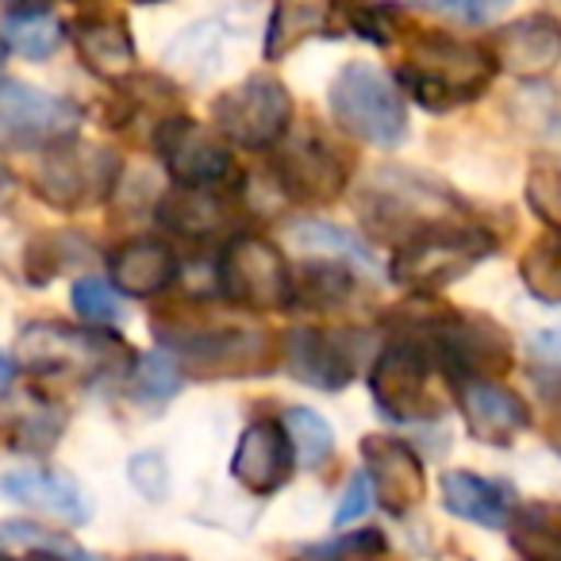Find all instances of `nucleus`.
I'll list each match as a JSON object with an SVG mask.
<instances>
[{"label": "nucleus", "instance_id": "4be33fe9", "mask_svg": "<svg viewBox=\"0 0 561 561\" xmlns=\"http://www.w3.org/2000/svg\"><path fill=\"white\" fill-rule=\"evenodd\" d=\"M73 47H78L81 62L89 73L104 81H124L135 73V35L119 12H85L73 20Z\"/></svg>", "mask_w": 561, "mask_h": 561}, {"label": "nucleus", "instance_id": "6e6552de", "mask_svg": "<svg viewBox=\"0 0 561 561\" xmlns=\"http://www.w3.org/2000/svg\"><path fill=\"white\" fill-rule=\"evenodd\" d=\"M438 362L412 335H392V343L369 366V397L377 412L392 423H431L446 412V400L435 392Z\"/></svg>", "mask_w": 561, "mask_h": 561}, {"label": "nucleus", "instance_id": "c9c22d12", "mask_svg": "<svg viewBox=\"0 0 561 561\" xmlns=\"http://www.w3.org/2000/svg\"><path fill=\"white\" fill-rule=\"evenodd\" d=\"M293 239L308 250H328L331 257H346V262H358L374 270V250L358 239V234L343 231L335 224H320V219H300L293 224Z\"/></svg>", "mask_w": 561, "mask_h": 561}, {"label": "nucleus", "instance_id": "c03bdc74", "mask_svg": "<svg viewBox=\"0 0 561 561\" xmlns=\"http://www.w3.org/2000/svg\"><path fill=\"white\" fill-rule=\"evenodd\" d=\"M50 0H4V16H39Z\"/></svg>", "mask_w": 561, "mask_h": 561}, {"label": "nucleus", "instance_id": "39448f33", "mask_svg": "<svg viewBox=\"0 0 561 561\" xmlns=\"http://www.w3.org/2000/svg\"><path fill=\"white\" fill-rule=\"evenodd\" d=\"M358 211L374 239H389L397 247H404L408 239L438 224L469 219L454 188L420 170H397V165L374 170V178L366 181L358 196Z\"/></svg>", "mask_w": 561, "mask_h": 561}, {"label": "nucleus", "instance_id": "2f4dec72", "mask_svg": "<svg viewBox=\"0 0 561 561\" xmlns=\"http://www.w3.org/2000/svg\"><path fill=\"white\" fill-rule=\"evenodd\" d=\"M285 427L293 435V446H297V458L305 469H323L335 454V431L312 408H289L285 412Z\"/></svg>", "mask_w": 561, "mask_h": 561}, {"label": "nucleus", "instance_id": "412c9836", "mask_svg": "<svg viewBox=\"0 0 561 561\" xmlns=\"http://www.w3.org/2000/svg\"><path fill=\"white\" fill-rule=\"evenodd\" d=\"M0 489H4L9 500H16V504L43 515H55V519L70 523V527H85L93 519V504L81 492V484L70 473H58V469H39V466L9 469Z\"/></svg>", "mask_w": 561, "mask_h": 561}, {"label": "nucleus", "instance_id": "1a4fd4ad", "mask_svg": "<svg viewBox=\"0 0 561 561\" xmlns=\"http://www.w3.org/2000/svg\"><path fill=\"white\" fill-rule=\"evenodd\" d=\"M216 289L224 305L242 312H285L293 308V270L270 239L234 234L219 247Z\"/></svg>", "mask_w": 561, "mask_h": 561}, {"label": "nucleus", "instance_id": "9d476101", "mask_svg": "<svg viewBox=\"0 0 561 561\" xmlns=\"http://www.w3.org/2000/svg\"><path fill=\"white\" fill-rule=\"evenodd\" d=\"M124 181V158L112 147L66 142L39 158L32 173V193L58 211H85L104 204Z\"/></svg>", "mask_w": 561, "mask_h": 561}, {"label": "nucleus", "instance_id": "f704fd0d", "mask_svg": "<svg viewBox=\"0 0 561 561\" xmlns=\"http://www.w3.org/2000/svg\"><path fill=\"white\" fill-rule=\"evenodd\" d=\"M389 550L385 535L377 527H362V530H346V535L323 538V542L300 546L293 561H366V558H381Z\"/></svg>", "mask_w": 561, "mask_h": 561}, {"label": "nucleus", "instance_id": "2eb2a0df", "mask_svg": "<svg viewBox=\"0 0 561 561\" xmlns=\"http://www.w3.org/2000/svg\"><path fill=\"white\" fill-rule=\"evenodd\" d=\"M358 366H362L358 331L297 328L285 335V369L300 385H312L320 392H339L358 377Z\"/></svg>", "mask_w": 561, "mask_h": 561}, {"label": "nucleus", "instance_id": "58836bf2", "mask_svg": "<svg viewBox=\"0 0 561 561\" xmlns=\"http://www.w3.org/2000/svg\"><path fill=\"white\" fill-rule=\"evenodd\" d=\"M415 4L435 12V16L458 20V24H469V27H484L504 16L515 0H415Z\"/></svg>", "mask_w": 561, "mask_h": 561}, {"label": "nucleus", "instance_id": "a18cd8bd", "mask_svg": "<svg viewBox=\"0 0 561 561\" xmlns=\"http://www.w3.org/2000/svg\"><path fill=\"white\" fill-rule=\"evenodd\" d=\"M127 561H185V558H178V553H131Z\"/></svg>", "mask_w": 561, "mask_h": 561}, {"label": "nucleus", "instance_id": "a878e982", "mask_svg": "<svg viewBox=\"0 0 561 561\" xmlns=\"http://www.w3.org/2000/svg\"><path fill=\"white\" fill-rule=\"evenodd\" d=\"M354 297V270L346 257H312L293 273V308L328 312Z\"/></svg>", "mask_w": 561, "mask_h": 561}, {"label": "nucleus", "instance_id": "a211bd4d", "mask_svg": "<svg viewBox=\"0 0 561 561\" xmlns=\"http://www.w3.org/2000/svg\"><path fill=\"white\" fill-rule=\"evenodd\" d=\"M362 473L374 484L377 504L389 515H408L427 496V473H423L420 454L392 435H366L362 438Z\"/></svg>", "mask_w": 561, "mask_h": 561}, {"label": "nucleus", "instance_id": "f03ea898", "mask_svg": "<svg viewBox=\"0 0 561 561\" xmlns=\"http://www.w3.org/2000/svg\"><path fill=\"white\" fill-rule=\"evenodd\" d=\"M392 335H412L431 351L450 385L461 381H500L515 366V343L504 323L481 312H454V308H427V312L397 316Z\"/></svg>", "mask_w": 561, "mask_h": 561}, {"label": "nucleus", "instance_id": "7ed1b4c3", "mask_svg": "<svg viewBox=\"0 0 561 561\" xmlns=\"http://www.w3.org/2000/svg\"><path fill=\"white\" fill-rule=\"evenodd\" d=\"M496 58L481 43L458 39L446 32H420L404 43V62L397 81L427 112H454L473 104L496 78Z\"/></svg>", "mask_w": 561, "mask_h": 561}, {"label": "nucleus", "instance_id": "423d86ee", "mask_svg": "<svg viewBox=\"0 0 561 561\" xmlns=\"http://www.w3.org/2000/svg\"><path fill=\"white\" fill-rule=\"evenodd\" d=\"M496 250V234L484 224L450 219V224H438L431 231L415 234L397 250V257L389 265L392 285H400L412 297H435V293L450 289L454 280L469 277Z\"/></svg>", "mask_w": 561, "mask_h": 561}, {"label": "nucleus", "instance_id": "7c9ffc66", "mask_svg": "<svg viewBox=\"0 0 561 561\" xmlns=\"http://www.w3.org/2000/svg\"><path fill=\"white\" fill-rule=\"evenodd\" d=\"M335 20L374 47H389L400 35L397 4H385V0H335Z\"/></svg>", "mask_w": 561, "mask_h": 561}, {"label": "nucleus", "instance_id": "37998d69", "mask_svg": "<svg viewBox=\"0 0 561 561\" xmlns=\"http://www.w3.org/2000/svg\"><path fill=\"white\" fill-rule=\"evenodd\" d=\"M535 351L546 354V358H553V362H561V328L538 331V335H535Z\"/></svg>", "mask_w": 561, "mask_h": 561}, {"label": "nucleus", "instance_id": "dca6fc26", "mask_svg": "<svg viewBox=\"0 0 561 561\" xmlns=\"http://www.w3.org/2000/svg\"><path fill=\"white\" fill-rule=\"evenodd\" d=\"M239 188H196V185H173L158 201V224L170 234L188 242H231L239 234Z\"/></svg>", "mask_w": 561, "mask_h": 561}, {"label": "nucleus", "instance_id": "9b49d317", "mask_svg": "<svg viewBox=\"0 0 561 561\" xmlns=\"http://www.w3.org/2000/svg\"><path fill=\"white\" fill-rule=\"evenodd\" d=\"M85 124L81 104L70 96L43 93L16 78L0 81V142L12 154H50V150L78 142Z\"/></svg>", "mask_w": 561, "mask_h": 561}, {"label": "nucleus", "instance_id": "bb28decb", "mask_svg": "<svg viewBox=\"0 0 561 561\" xmlns=\"http://www.w3.org/2000/svg\"><path fill=\"white\" fill-rule=\"evenodd\" d=\"M507 538L523 561H561V500L519 504Z\"/></svg>", "mask_w": 561, "mask_h": 561}, {"label": "nucleus", "instance_id": "49530a36", "mask_svg": "<svg viewBox=\"0 0 561 561\" xmlns=\"http://www.w3.org/2000/svg\"><path fill=\"white\" fill-rule=\"evenodd\" d=\"M131 4H162V0H131Z\"/></svg>", "mask_w": 561, "mask_h": 561}, {"label": "nucleus", "instance_id": "f257e3e1", "mask_svg": "<svg viewBox=\"0 0 561 561\" xmlns=\"http://www.w3.org/2000/svg\"><path fill=\"white\" fill-rule=\"evenodd\" d=\"M162 351L181 362L185 377L201 381H227V377H262L273 374L277 362H285V339L273 331L247 328V323L219 316L211 305L178 300L162 305L150 316Z\"/></svg>", "mask_w": 561, "mask_h": 561}, {"label": "nucleus", "instance_id": "72a5a7b5", "mask_svg": "<svg viewBox=\"0 0 561 561\" xmlns=\"http://www.w3.org/2000/svg\"><path fill=\"white\" fill-rule=\"evenodd\" d=\"M181 381H185V369H181V362L173 358L170 351L142 354L131 369L135 397L147 400V404H165V400H173L181 389Z\"/></svg>", "mask_w": 561, "mask_h": 561}, {"label": "nucleus", "instance_id": "aec40b11", "mask_svg": "<svg viewBox=\"0 0 561 561\" xmlns=\"http://www.w3.org/2000/svg\"><path fill=\"white\" fill-rule=\"evenodd\" d=\"M496 66L512 78H546L561 66V20L550 12H530L496 27L489 39Z\"/></svg>", "mask_w": 561, "mask_h": 561}, {"label": "nucleus", "instance_id": "b1692460", "mask_svg": "<svg viewBox=\"0 0 561 561\" xmlns=\"http://www.w3.org/2000/svg\"><path fill=\"white\" fill-rule=\"evenodd\" d=\"M108 273L124 297H162L181 277V257L162 239H127L108 254Z\"/></svg>", "mask_w": 561, "mask_h": 561}, {"label": "nucleus", "instance_id": "393cba45", "mask_svg": "<svg viewBox=\"0 0 561 561\" xmlns=\"http://www.w3.org/2000/svg\"><path fill=\"white\" fill-rule=\"evenodd\" d=\"M331 24H335V0H273L270 27H265V58L280 62L312 35H328Z\"/></svg>", "mask_w": 561, "mask_h": 561}, {"label": "nucleus", "instance_id": "4c0bfd02", "mask_svg": "<svg viewBox=\"0 0 561 561\" xmlns=\"http://www.w3.org/2000/svg\"><path fill=\"white\" fill-rule=\"evenodd\" d=\"M527 208L561 234V165H535L527 173Z\"/></svg>", "mask_w": 561, "mask_h": 561}, {"label": "nucleus", "instance_id": "20e7f679", "mask_svg": "<svg viewBox=\"0 0 561 561\" xmlns=\"http://www.w3.org/2000/svg\"><path fill=\"white\" fill-rule=\"evenodd\" d=\"M12 358L20 369H27L32 377L43 381H62V385H85L101 381L108 374H127V362H139L131 354V346L119 335L101 328H70L58 320H39L27 323L20 331Z\"/></svg>", "mask_w": 561, "mask_h": 561}, {"label": "nucleus", "instance_id": "f3484780", "mask_svg": "<svg viewBox=\"0 0 561 561\" xmlns=\"http://www.w3.org/2000/svg\"><path fill=\"white\" fill-rule=\"evenodd\" d=\"M300 466L293 435L285 420H254L239 435V446L231 454V477L254 496H273L289 484L293 469Z\"/></svg>", "mask_w": 561, "mask_h": 561}, {"label": "nucleus", "instance_id": "6ab92c4d", "mask_svg": "<svg viewBox=\"0 0 561 561\" xmlns=\"http://www.w3.org/2000/svg\"><path fill=\"white\" fill-rule=\"evenodd\" d=\"M466 431L484 446H507L530 427V408L515 389L500 381H461L450 385Z\"/></svg>", "mask_w": 561, "mask_h": 561}, {"label": "nucleus", "instance_id": "f8f14e48", "mask_svg": "<svg viewBox=\"0 0 561 561\" xmlns=\"http://www.w3.org/2000/svg\"><path fill=\"white\" fill-rule=\"evenodd\" d=\"M216 131L239 150H277L293 127V93L273 73H250L211 101Z\"/></svg>", "mask_w": 561, "mask_h": 561}, {"label": "nucleus", "instance_id": "ddd939ff", "mask_svg": "<svg viewBox=\"0 0 561 561\" xmlns=\"http://www.w3.org/2000/svg\"><path fill=\"white\" fill-rule=\"evenodd\" d=\"M354 158L339 150L320 131H300L289 135L273 150V178L277 188L300 208H323L335 204L346 193Z\"/></svg>", "mask_w": 561, "mask_h": 561}, {"label": "nucleus", "instance_id": "5701e85b", "mask_svg": "<svg viewBox=\"0 0 561 561\" xmlns=\"http://www.w3.org/2000/svg\"><path fill=\"white\" fill-rule=\"evenodd\" d=\"M443 492V507L466 523H477L484 530H507L519 512V500L507 481H492V477L469 473V469H450L438 481Z\"/></svg>", "mask_w": 561, "mask_h": 561}, {"label": "nucleus", "instance_id": "ea45409f", "mask_svg": "<svg viewBox=\"0 0 561 561\" xmlns=\"http://www.w3.org/2000/svg\"><path fill=\"white\" fill-rule=\"evenodd\" d=\"M127 477H131V484L139 489V496H147V500L170 496V466H165L162 454H154V450L135 454V458L127 461Z\"/></svg>", "mask_w": 561, "mask_h": 561}, {"label": "nucleus", "instance_id": "a19ab883", "mask_svg": "<svg viewBox=\"0 0 561 561\" xmlns=\"http://www.w3.org/2000/svg\"><path fill=\"white\" fill-rule=\"evenodd\" d=\"M530 381H535V392L546 408V438L561 454V369L558 366L530 369Z\"/></svg>", "mask_w": 561, "mask_h": 561}, {"label": "nucleus", "instance_id": "cd10ccee", "mask_svg": "<svg viewBox=\"0 0 561 561\" xmlns=\"http://www.w3.org/2000/svg\"><path fill=\"white\" fill-rule=\"evenodd\" d=\"M89 239L81 231H43L35 239H27L24 247V273H27V285L43 289L58 273L73 270V265L89 262Z\"/></svg>", "mask_w": 561, "mask_h": 561}, {"label": "nucleus", "instance_id": "79ce46f5", "mask_svg": "<svg viewBox=\"0 0 561 561\" xmlns=\"http://www.w3.org/2000/svg\"><path fill=\"white\" fill-rule=\"evenodd\" d=\"M374 504H377V496H374V484H369V477L354 473L351 484H346V492H343V500H339V507H335V527H346V523L369 515V507H374Z\"/></svg>", "mask_w": 561, "mask_h": 561}, {"label": "nucleus", "instance_id": "de8ad7c7", "mask_svg": "<svg viewBox=\"0 0 561 561\" xmlns=\"http://www.w3.org/2000/svg\"><path fill=\"white\" fill-rule=\"evenodd\" d=\"M70 4H89V0H70Z\"/></svg>", "mask_w": 561, "mask_h": 561}, {"label": "nucleus", "instance_id": "e433bc0d", "mask_svg": "<svg viewBox=\"0 0 561 561\" xmlns=\"http://www.w3.org/2000/svg\"><path fill=\"white\" fill-rule=\"evenodd\" d=\"M66 431V412L55 404H39L35 412L12 420L9 427V446L20 454H47L50 446L62 438Z\"/></svg>", "mask_w": 561, "mask_h": 561}, {"label": "nucleus", "instance_id": "4468645a", "mask_svg": "<svg viewBox=\"0 0 561 561\" xmlns=\"http://www.w3.org/2000/svg\"><path fill=\"white\" fill-rule=\"evenodd\" d=\"M154 154L165 165L178 185H196V188H239V170H234L231 142L216 131V127H204L201 119L170 116L158 127Z\"/></svg>", "mask_w": 561, "mask_h": 561}, {"label": "nucleus", "instance_id": "0eeeda50", "mask_svg": "<svg viewBox=\"0 0 561 561\" xmlns=\"http://www.w3.org/2000/svg\"><path fill=\"white\" fill-rule=\"evenodd\" d=\"M331 116L346 135L374 147H400L408 139L404 89L392 73L369 62H351L331 81Z\"/></svg>", "mask_w": 561, "mask_h": 561}, {"label": "nucleus", "instance_id": "473e14b6", "mask_svg": "<svg viewBox=\"0 0 561 561\" xmlns=\"http://www.w3.org/2000/svg\"><path fill=\"white\" fill-rule=\"evenodd\" d=\"M70 305L89 328H116V323L127 320L124 293L101 277H81L70 289Z\"/></svg>", "mask_w": 561, "mask_h": 561}, {"label": "nucleus", "instance_id": "c756f323", "mask_svg": "<svg viewBox=\"0 0 561 561\" xmlns=\"http://www.w3.org/2000/svg\"><path fill=\"white\" fill-rule=\"evenodd\" d=\"M519 280L538 305H561V234L530 242L519 257Z\"/></svg>", "mask_w": 561, "mask_h": 561}, {"label": "nucleus", "instance_id": "c85d7f7f", "mask_svg": "<svg viewBox=\"0 0 561 561\" xmlns=\"http://www.w3.org/2000/svg\"><path fill=\"white\" fill-rule=\"evenodd\" d=\"M0 35H4V50L9 55H20L27 62H47L62 47L66 24H58L50 12H39V16H4Z\"/></svg>", "mask_w": 561, "mask_h": 561}]
</instances>
